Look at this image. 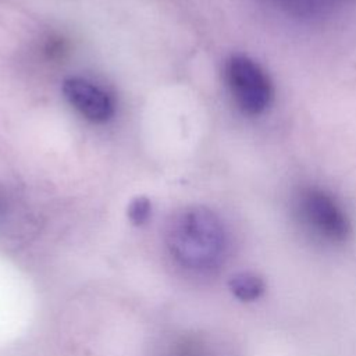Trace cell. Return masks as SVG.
Instances as JSON below:
<instances>
[{
  "label": "cell",
  "instance_id": "6da1fadb",
  "mask_svg": "<svg viewBox=\"0 0 356 356\" xmlns=\"http://www.w3.org/2000/svg\"><path fill=\"white\" fill-rule=\"evenodd\" d=\"M167 239L174 257L189 268L210 270L224 257V227L220 218L203 206L179 211L170 224Z\"/></svg>",
  "mask_w": 356,
  "mask_h": 356
},
{
  "label": "cell",
  "instance_id": "7a4b0ae2",
  "mask_svg": "<svg viewBox=\"0 0 356 356\" xmlns=\"http://www.w3.org/2000/svg\"><path fill=\"white\" fill-rule=\"evenodd\" d=\"M228 90L238 108L248 115H260L271 104L274 89L263 67L245 54L231 56L224 68Z\"/></svg>",
  "mask_w": 356,
  "mask_h": 356
},
{
  "label": "cell",
  "instance_id": "3957f363",
  "mask_svg": "<svg viewBox=\"0 0 356 356\" xmlns=\"http://www.w3.org/2000/svg\"><path fill=\"white\" fill-rule=\"evenodd\" d=\"M296 207L302 221L324 239L342 242L350 234V222L343 209L335 197L323 189H302L298 195Z\"/></svg>",
  "mask_w": 356,
  "mask_h": 356
},
{
  "label": "cell",
  "instance_id": "277c9868",
  "mask_svg": "<svg viewBox=\"0 0 356 356\" xmlns=\"http://www.w3.org/2000/svg\"><path fill=\"white\" fill-rule=\"evenodd\" d=\"M63 93L68 103L89 121L106 122L114 114V103L107 92L85 78H67L63 82Z\"/></svg>",
  "mask_w": 356,
  "mask_h": 356
},
{
  "label": "cell",
  "instance_id": "5b68a950",
  "mask_svg": "<svg viewBox=\"0 0 356 356\" xmlns=\"http://www.w3.org/2000/svg\"><path fill=\"white\" fill-rule=\"evenodd\" d=\"M229 286L232 293L241 300H254L264 289L263 281L257 275L249 273H242L232 277Z\"/></svg>",
  "mask_w": 356,
  "mask_h": 356
},
{
  "label": "cell",
  "instance_id": "8992f818",
  "mask_svg": "<svg viewBox=\"0 0 356 356\" xmlns=\"http://www.w3.org/2000/svg\"><path fill=\"white\" fill-rule=\"evenodd\" d=\"M152 213V203L145 196H138L132 199L128 206V218L134 225L145 224Z\"/></svg>",
  "mask_w": 356,
  "mask_h": 356
}]
</instances>
